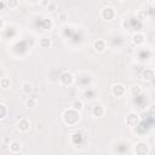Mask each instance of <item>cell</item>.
<instances>
[{"label": "cell", "instance_id": "1", "mask_svg": "<svg viewBox=\"0 0 155 155\" xmlns=\"http://www.w3.org/2000/svg\"><path fill=\"white\" fill-rule=\"evenodd\" d=\"M101 17H102L104 21H111V19L115 17V11H114V8L110 7V6L103 7L102 11H101Z\"/></svg>", "mask_w": 155, "mask_h": 155}, {"label": "cell", "instance_id": "2", "mask_svg": "<svg viewBox=\"0 0 155 155\" xmlns=\"http://www.w3.org/2000/svg\"><path fill=\"white\" fill-rule=\"evenodd\" d=\"M59 82L63 85V86H70L73 82H74V76L69 71H64L61 76H59Z\"/></svg>", "mask_w": 155, "mask_h": 155}, {"label": "cell", "instance_id": "3", "mask_svg": "<svg viewBox=\"0 0 155 155\" xmlns=\"http://www.w3.org/2000/svg\"><path fill=\"white\" fill-rule=\"evenodd\" d=\"M126 92V88L122 84H114L111 86V93L115 96V97H122Z\"/></svg>", "mask_w": 155, "mask_h": 155}, {"label": "cell", "instance_id": "4", "mask_svg": "<svg viewBox=\"0 0 155 155\" xmlns=\"http://www.w3.org/2000/svg\"><path fill=\"white\" fill-rule=\"evenodd\" d=\"M138 122H139V116H138V114H136V113L128 114V116H127V119H126V124H127L130 127L137 126Z\"/></svg>", "mask_w": 155, "mask_h": 155}, {"label": "cell", "instance_id": "5", "mask_svg": "<svg viewBox=\"0 0 155 155\" xmlns=\"http://www.w3.org/2000/svg\"><path fill=\"white\" fill-rule=\"evenodd\" d=\"M17 128L21 131V132H27L30 130V121L28 119H22L18 121L17 124Z\"/></svg>", "mask_w": 155, "mask_h": 155}, {"label": "cell", "instance_id": "6", "mask_svg": "<svg viewBox=\"0 0 155 155\" xmlns=\"http://www.w3.org/2000/svg\"><path fill=\"white\" fill-rule=\"evenodd\" d=\"M104 113H105V109L103 105H94L92 108V115L94 117H102L104 116Z\"/></svg>", "mask_w": 155, "mask_h": 155}, {"label": "cell", "instance_id": "7", "mask_svg": "<svg viewBox=\"0 0 155 155\" xmlns=\"http://www.w3.org/2000/svg\"><path fill=\"white\" fill-rule=\"evenodd\" d=\"M52 45V40L47 36H42L40 40H39V46L41 48H48L50 46Z\"/></svg>", "mask_w": 155, "mask_h": 155}, {"label": "cell", "instance_id": "8", "mask_svg": "<svg viewBox=\"0 0 155 155\" xmlns=\"http://www.w3.org/2000/svg\"><path fill=\"white\" fill-rule=\"evenodd\" d=\"M132 41H133L134 45L139 46V45H142V44L144 42V35H143L142 33H136V34L132 36Z\"/></svg>", "mask_w": 155, "mask_h": 155}, {"label": "cell", "instance_id": "9", "mask_svg": "<svg viewBox=\"0 0 155 155\" xmlns=\"http://www.w3.org/2000/svg\"><path fill=\"white\" fill-rule=\"evenodd\" d=\"M8 149H10V151H11L12 154L18 153V151L21 150V144H19V142H17V140H12V142H10V144H8Z\"/></svg>", "mask_w": 155, "mask_h": 155}, {"label": "cell", "instance_id": "10", "mask_svg": "<svg viewBox=\"0 0 155 155\" xmlns=\"http://www.w3.org/2000/svg\"><path fill=\"white\" fill-rule=\"evenodd\" d=\"M71 108L76 111H81L84 109V103L81 99H75L73 103H71Z\"/></svg>", "mask_w": 155, "mask_h": 155}, {"label": "cell", "instance_id": "11", "mask_svg": "<svg viewBox=\"0 0 155 155\" xmlns=\"http://www.w3.org/2000/svg\"><path fill=\"white\" fill-rule=\"evenodd\" d=\"M93 47H94V50H96V51H98V52H103V51H104V48H105V44H104V41H103V40H97V41L94 42Z\"/></svg>", "mask_w": 155, "mask_h": 155}, {"label": "cell", "instance_id": "12", "mask_svg": "<svg viewBox=\"0 0 155 155\" xmlns=\"http://www.w3.org/2000/svg\"><path fill=\"white\" fill-rule=\"evenodd\" d=\"M142 76L145 80H153L154 79V71H153V69H145L142 73Z\"/></svg>", "mask_w": 155, "mask_h": 155}, {"label": "cell", "instance_id": "13", "mask_svg": "<svg viewBox=\"0 0 155 155\" xmlns=\"http://www.w3.org/2000/svg\"><path fill=\"white\" fill-rule=\"evenodd\" d=\"M10 86H11V80H10L8 78H2V79H0V87H1V88L7 90Z\"/></svg>", "mask_w": 155, "mask_h": 155}, {"label": "cell", "instance_id": "14", "mask_svg": "<svg viewBox=\"0 0 155 155\" xmlns=\"http://www.w3.org/2000/svg\"><path fill=\"white\" fill-rule=\"evenodd\" d=\"M22 91H23V93L29 94V93L33 91V85H31L30 82H24V84L22 85Z\"/></svg>", "mask_w": 155, "mask_h": 155}, {"label": "cell", "instance_id": "15", "mask_svg": "<svg viewBox=\"0 0 155 155\" xmlns=\"http://www.w3.org/2000/svg\"><path fill=\"white\" fill-rule=\"evenodd\" d=\"M6 115H7V108L4 103H0V120L5 119Z\"/></svg>", "mask_w": 155, "mask_h": 155}, {"label": "cell", "instance_id": "16", "mask_svg": "<svg viewBox=\"0 0 155 155\" xmlns=\"http://www.w3.org/2000/svg\"><path fill=\"white\" fill-rule=\"evenodd\" d=\"M25 105H27L28 108H34V107H36V98L29 97V98L27 99V102H25Z\"/></svg>", "mask_w": 155, "mask_h": 155}, {"label": "cell", "instance_id": "17", "mask_svg": "<svg viewBox=\"0 0 155 155\" xmlns=\"http://www.w3.org/2000/svg\"><path fill=\"white\" fill-rule=\"evenodd\" d=\"M46 7H47L48 12L53 13V12H56V10H57V4H56L54 1H50V2H48V5H47Z\"/></svg>", "mask_w": 155, "mask_h": 155}, {"label": "cell", "instance_id": "18", "mask_svg": "<svg viewBox=\"0 0 155 155\" xmlns=\"http://www.w3.org/2000/svg\"><path fill=\"white\" fill-rule=\"evenodd\" d=\"M131 93L134 96H138V94H140L142 93V88H140V86H138V85H134V86H132L131 87Z\"/></svg>", "mask_w": 155, "mask_h": 155}, {"label": "cell", "instance_id": "19", "mask_svg": "<svg viewBox=\"0 0 155 155\" xmlns=\"http://www.w3.org/2000/svg\"><path fill=\"white\" fill-rule=\"evenodd\" d=\"M19 5V1L18 0H7V6L10 8H17Z\"/></svg>", "mask_w": 155, "mask_h": 155}, {"label": "cell", "instance_id": "20", "mask_svg": "<svg viewBox=\"0 0 155 155\" xmlns=\"http://www.w3.org/2000/svg\"><path fill=\"white\" fill-rule=\"evenodd\" d=\"M67 18H68V17H67V13H61V15H59V19H61L62 22H65Z\"/></svg>", "mask_w": 155, "mask_h": 155}, {"label": "cell", "instance_id": "21", "mask_svg": "<svg viewBox=\"0 0 155 155\" xmlns=\"http://www.w3.org/2000/svg\"><path fill=\"white\" fill-rule=\"evenodd\" d=\"M4 25H5V23H4V19H2L1 17H0V30H1L2 28H4Z\"/></svg>", "mask_w": 155, "mask_h": 155}, {"label": "cell", "instance_id": "22", "mask_svg": "<svg viewBox=\"0 0 155 155\" xmlns=\"http://www.w3.org/2000/svg\"><path fill=\"white\" fill-rule=\"evenodd\" d=\"M48 2H50L48 0H42V1H41V5H42V6H47Z\"/></svg>", "mask_w": 155, "mask_h": 155}, {"label": "cell", "instance_id": "23", "mask_svg": "<svg viewBox=\"0 0 155 155\" xmlns=\"http://www.w3.org/2000/svg\"><path fill=\"white\" fill-rule=\"evenodd\" d=\"M4 6H5V2H2V1H0V10H1V8L4 7Z\"/></svg>", "mask_w": 155, "mask_h": 155}, {"label": "cell", "instance_id": "24", "mask_svg": "<svg viewBox=\"0 0 155 155\" xmlns=\"http://www.w3.org/2000/svg\"><path fill=\"white\" fill-rule=\"evenodd\" d=\"M119 1H125V0H119Z\"/></svg>", "mask_w": 155, "mask_h": 155}]
</instances>
